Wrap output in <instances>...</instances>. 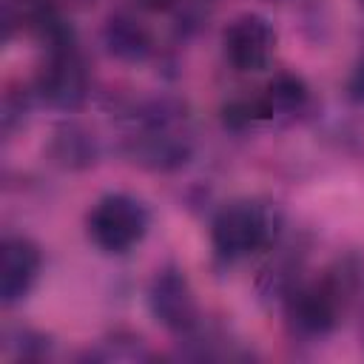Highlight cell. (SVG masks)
I'll return each mask as SVG.
<instances>
[{"instance_id": "obj_1", "label": "cell", "mask_w": 364, "mask_h": 364, "mask_svg": "<svg viewBox=\"0 0 364 364\" xmlns=\"http://www.w3.org/2000/svg\"><path fill=\"white\" fill-rule=\"evenodd\" d=\"M125 151L131 162H136L145 171L154 173L179 171L193 154V139L185 128L182 105L171 100L148 102L139 114V128L125 142Z\"/></svg>"}, {"instance_id": "obj_2", "label": "cell", "mask_w": 364, "mask_h": 364, "mask_svg": "<svg viewBox=\"0 0 364 364\" xmlns=\"http://www.w3.org/2000/svg\"><path fill=\"white\" fill-rule=\"evenodd\" d=\"M279 228H282V216L273 205H264L256 199H236L213 216L210 245L219 259L239 262L273 245Z\"/></svg>"}, {"instance_id": "obj_3", "label": "cell", "mask_w": 364, "mask_h": 364, "mask_svg": "<svg viewBox=\"0 0 364 364\" xmlns=\"http://www.w3.org/2000/svg\"><path fill=\"white\" fill-rule=\"evenodd\" d=\"M148 225H151L148 208L131 193H108L97 199V205L85 216L88 239L102 253H111V256H119L136 247L145 239Z\"/></svg>"}, {"instance_id": "obj_4", "label": "cell", "mask_w": 364, "mask_h": 364, "mask_svg": "<svg viewBox=\"0 0 364 364\" xmlns=\"http://www.w3.org/2000/svg\"><path fill=\"white\" fill-rule=\"evenodd\" d=\"M88 68L77 48L48 51L34 74V94L57 111H77L88 100Z\"/></svg>"}, {"instance_id": "obj_5", "label": "cell", "mask_w": 364, "mask_h": 364, "mask_svg": "<svg viewBox=\"0 0 364 364\" xmlns=\"http://www.w3.org/2000/svg\"><path fill=\"white\" fill-rule=\"evenodd\" d=\"M341 296L321 279L316 284H299L282 304L290 333L301 338H321L333 333L341 313Z\"/></svg>"}, {"instance_id": "obj_6", "label": "cell", "mask_w": 364, "mask_h": 364, "mask_svg": "<svg viewBox=\"0 0 364 364\" xmlns=\"http://www.w3.org/2000/svg\"><path fill=\"white\" fill-rule=\"evenodd\" d=\"M148 310L171 333L185 336L199 324V307L191 282L182 270L165 267L148 284Z\"/></svg>"}, {"instance_id": "obj_7", "label": "cell", "mask_w": 364, "mask_h": 364, "mask_svg": "<svg viewBox=\"0 0 364 364\" xmlns=\"http://www.w3.org/2000/svg\"><path fill=\"white\" fill-rule=\"evenodd\" d=\"M222 48L236 71H262L276 51V31L262 14H239L222 34Z\"/></svg>"}, {"instance_id": "obj_8", "label": "cell", "mask_w": 364, "mask_h": 364, "mask_svg": "<svg viewBox=\"0 0 364 364\" xmlns=\"http://www.w3.org/2000/svg\"><path fill=\"white\" fill-rule=\"evenodd\" d=\"M43 270V253L28 236H6L0 245V299L17 304L28 296Z\"/></svg>"}, {"instance_id": "obj_9", "label": "cell", "mask_w": 364, "mask_h": 364, "mask_svg": "<svg viewBox=\"0 0 364 364\" xmlns=\"http://www.w3.org/2000/svg\"><path fill=\"white\" fill-rule=\"evenodd\" d=\"M46 156L63 171H88L100 159V142L82 122H60L48 136Z\"/></svg>"}, {"instance_id": "obj_10", "label": "cell", "mask_w": 364, "mask_h": 364, "mask_svg": "<svg viewBox=\"0 0 364 364\" xmlns=\"http://www.w3.org/2000/svg\"><path fill=\"white\" fill-rule=\"evenodd\" d=\"M102 46L105 51L119 63H142L154 51V37L142 20H136L128 11L108 14L102 26Z\"/></svg>"}, {"instance_id": "obj_11", "label": "cell", "mask_w": 364, "mask_h": 364, "mask_svg": "<svg viewBox=\"0 0 364 364\" xmlns=\"http://www.w3.org/2000/svg\"><path fill=\"white\" fill-rule=\"evenodd\" d=\"M256 97H259L262 119H284V117H296V114H301L307 108L310 88L299 74L279 71V74H273L267 80V85Z\"/></svg>"}, {"instance_id": "obj_12", "label": "cell", "mask_w": 364, "mask_h": 364, "mask_svg": "<svg viewBox=\"0 0 364 364\" xmlns=\"http://www.w3.org/2000/svg\"><path fill=\"white\" fill-rule=\"evenodd\" d=\"M299 270L301 262L296 253H276L256 279V290L267 301H284L296 287H299Z\"/></svg>"}, {"instance_id": "obj_13", "label": "cell", "mask_w": 364, "mask_h": 364, "mask_svg": "<svg viewBox=\"0 0 364 364\" xmlns=\"http://www.w3.org/2000/svg\"><path fill=\"white\" fill-rule=\"evenodd\" d=\"M82 358L88 361H148L151 350L134 333H114L97 341L94 347H88Z\"/></svg>"}, {"instance_id": "obj_14", "label": "cell", "mask_w": 364, "mask_h": 364, "mask_svg": "<svg viewBox=\"0 0 364 364\" xmlns=\"http://www.w3.org/2000/svg\"><path fill=\"white\" fill-rule=\"evenodd\" d=\"M219 114H222V125H225V128H230V131H245L247 125H253V122L262 119L259 97H256V94H253V97H247V94L233 97V100H228V102L222 105Z\"/></svg>"}, {"instance_id": "obj_15", "label": "cell", "mask_w": 364, "mask_h": 364, "mask_svg": "<svg viewBox=\"0 0 364 364\" xmlns=\"http://www.w3.org/2000/svg\"><path fill=\"white\" fill-rule=\"evenodd\" d=\"M9 347L14 350L17 358H43L51 347V338L46 333H37L31 327H14L9 336H6Z\"/></svg>"}, {"instance_id": "obj_16", "label": "cell", "mask_w": 364, "mask_h": 364, "mask_svg": "<svg viewBox=\"0 0 364 364\" xmlns=\"http://www.w3.org/2000/svg\"><path fill=\"white\" fill-rule=\"evenodd\" d=\"M26 114H28V94L26 91L20 94L14 88H9L6 97H3V131L11 134L26 119Z\"/></svg>"}, {"instance_id": "obj_17", "label": "cell", "mask_w": 364, "mask_h": 364, "mask_svg": "<svg viewBox=\"0 0 364 364\" xmlns=\"http://www.w3.org/2000/svg\"><path fill=\"white\" fill-rule=\"evenodd\" d=\"M350 97L358 100V102H364V60H361V65L350 77Z\"/></svg>"}, {"instance_id": "obj_18", "label": "cell", "mask_w": 364, "mask_h": 364, "mask_svg": "<svg viewBox=\"0 0 364 364\" xmlns=\"http://www.w3.org/2000/svg\"><path fill=\"white\" fill-rule=\"evenodd\" d=\"M48 3L57 6L60 11H63V9L74 11V9H88V6H94V0H48Z\"/></svg>"}, {"instance_id": "obj_19", "label": "cell", "mask_w": 364, "mask_h": 364, "mask_svg": "<svg viewBox=\"0 0 364 364\" xmlns=\"http://www.w3.org/2000/svg\"><path fill=\"white\" fill-rule=\"evenodd\" d=\"M142 9H148V11H165V9H171L176 0H136Z\"/></svg>"}, {"instance_id": "obj_20", "label": "cell", "mask_w": 364, "mask_h": 364, "mask_svg": "<svg viewBox=\"0 0 364 364\" xmlns=\"http://www.w3.org/2000/svg\"><path fill=\"white\" fill-rule=\"evenodd\" d=\"M361 3H364V0H361Z\"/></svg>"}]
</instances>
